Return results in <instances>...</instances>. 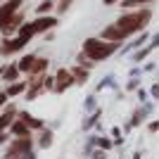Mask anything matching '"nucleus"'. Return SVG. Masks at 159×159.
Masks as SVG:
<instances>
[{
  "mask_svg": "<svg viewBox=\"0 0 159 159\" xmlns=\"http://www.w3.org/2000/svg\"><path fill=\"white\" fill-rule=\"evenodd\" d=\"M150 19H152V10H147V7H133L126 14H121L114 24H109L105 31L100 33V38L121 43V40H126L128 36L143 31V29L150 24Z\"/></svg>",
  "mask_w": 159,
  "mask_h": 159,
  "instance_id": "1",
  "label": "nucleus"
},
{
  "mask_svg": "<svg viewBox=\"0 0 159 159\" xmlns=\"http://www.w3.org/2000/svg\"><path fill=\"white\" fill-rule=\"evenodd\" d=\"M119 48V43L114 40H105V38H88L83 43V57L93 62H100V60H107L109 55H114V50Z\"/></svg>",
  "mask_w": 159,
  "mask_h": 159,
  "instance_id": "2",
  "label": "nucleus"
},
{
  "mask_svg": "<svg viewBox=\"0 0 159 159\" xmlns=\"http://www.w3.org/2000/svg\"><path fill=\"white\" fill-rule=\"evenodd\" d=\"M19 5H21V0H7L5 5H0V26H2L7 19H12L14 14H17Z\"/></svg>",
  "mask_w": 159,
  "mask_h": 159,
  "instance_id": "3",
  "label": "nucleus"
},
{
  "mask_svg": "<svg viewBox=\"0 0 159 159\" xmlns=\"http://www.w3.org/2000/svg\"><path fill=\"white\" fill-rule=\"evenodd\" d=\"M55 24H57V19H55V17H40V19L31 21L29 26H31V31H33V33H40V31H48V29H52Z\"/></svg>",
  "mask_w": 159,
  "mask_h": 159,
  "instance_id": "4",
  "label": "nucleus"
},
{
  "mask_svg": "<svg viewBox=\"0 0 159 159\" xmlns=\"http://www.w3.org/2000/svg\"><path fill=\"white\" fill-rule=\"evenodd\" d=\"M29 36H24V33H19V38L17 40H7V43H2V52H14V50H19V48H24L29 43Z\"/></svg>",
  "mask_w": 159,
  "mask_h": 159,
  "instance_id": "5",
  "label": "nucleus"
},
{
  "mask_svg": "<svg viewBox=\"0 0 159 159\" xmlns=\"http://www.w3.org/2000/svg\"><path fill=\"white\" fill-rule=\"evenodd\" d=\"M29 150H31V140L29 138H19L17 140V143H14L12 147H10V154H21V152H29Z\"/></svg>",
  "mask_w": 159,
  "mask_h": 159,
  "instance_id": "6",
  "label": "nucleus"
},
{
  "mask_svg": "<svg viewBox=\"0 0 159 159\" xmlns=\"http://www.w3.org/2000/svg\"><path fill=\"white\" fill-rule=\"evenodd\" d=\"M74 81H76V79H74L69 71H60V74H57V86H55V90H64L66 86H71Z\"/></svg>",
  "mask_w": 159,
  "mask_h": 159,
  "instance_id": "7",
  "label": "nucleus"
},
{
  "mask_svg": "<svg viewBox=\"0 0 159 159\" xmlns=\"http://www.w3.org/2000/svg\"><path fill=\"white\" fill-rule=\"evenodd\" d=\"M12 133L17 138H29V124H24V121H12Z\"/></svg>",
  "mask_w": 159,
  "mask_h": 159,
  "instance_id": "8",
  "label": "nucleus"
},
{
  "mask_svg": "<svg viewBox=\"0 0 159 159\" xmlns=\"http://www.w3.org/2000/svg\"><path fill=\"white\" fill-rule=\"evenodd\" d=\"M154 0H121V5L126 7V10H133V7H143V5H150Z\"/></svg>",
  "mask_w": 159,
  "mask_h": 159,
  "instance_id": "9",
  "label": "nucleus"
},
{
  "mask_svg": "<svg viewBox=\"0 0 159 159\" xmlns=\"http://www.w3.org/2000/svg\"><path fill=\"white\" fill-rule=\"evenodd\" d=\"M33 62H36V57H33V55H26V57H24V60H21V62H19V64H17V66H19L21 71H31Z\"/></svg>",
  "mask_w": 159,
  "mask_h": 159,
  "instance_id": "10",
  "label": "nucleus"
},
{
  "mask_svg": "<svg viewBox=\"0 0 159 159\" xmlns=\"http://www.w3.org/2000/svg\"><path fill=\"white\" fill-rule=\"evenodd\" d=\"M45 66H48V60H36L33 66H31V74H33V76H38L40 71H45Z\"/></svg>",
  "mask_w": 159,
  "mask_h": 159,
  "instance_id": "11",
  "label": "nucleus"
},
{
  "mask_svg": "<svg viewBox=\"0 0 159 159\" xmlns=\"http://www.w3.org/2000/svg\"><path fill=\"white\" fill-rule=\"evenodd\" d=\"M12 121H14V112L10 109L7 114H2V116H0V131H2L5 126H12Z\"/></svg>",
  "mask_w": 159,
  "mask_h": 159,
  "instance_id": "12",
  "label": "nucleus"
},
{
  "mask_svg": "<svg viewBox=\"0 0 159 159\" xmlns=\"http://www.w3.org/2000/svg\"><path fill=\"white\" fill-rule=\"evenodd\" d=\"M19 119L24 121V124H29L31 128H40V121H38V119H31V116H29L26 112H24V114H19Z\"/></svg>",
  "mask_w": 159,
  "mask_h": 159,
  "instance_id": "13",
  "label": "nucleus"
},
{
  "mask_svg": "<svg viewBox=\"0 0 159 159\" xmlns=\"http://www.w3.org/2000/svg\"><path fill=\"white\" fill-rule=\"evenodd\" d=\"M17 74H19V66H7V69H5V79L7 81H14V79H17Z\"/></svg>",
  "mask_w": 159,
  "mask_h": 159,
  "instance_id": "14",
  "label": "nucleus"
},
{
  "mask_svg": "<svg viewBox=\"0 0 159 159\" xmlns=\"http://www.w3.org/2000/svg\"><path fill=\"white\" fill-rule=\"evenodd\" d=\"M24 88H26V86H24V83H14V86H10V90H7V95H19L21 90H24Z\"/></svg>",
  "mask_w": 159,
  "mask_h": 159,
  "instance_id": "15",
  "label": "nucleus"
},
{
  "mask_svg": "<svg viewBox=\"0 0 159 159\" xmlns=\"http://www.w3.org/2000/svg\"><path fill=\"white\" fill-rule=\"evenodd\" d=\"M86 76H88V74L83 71V69H74V79H76V81H81V83H83V81H86Z\"/></svg>",
  "mask_w": 159,
  "mask_h": 159,
  "instance_id": "16",
  "label": "nucleus"
},
{
  "mask_svg": "<svg viewBox=\"0 0 159 159\" xmlns=\"http://www.w3.org/2000/svg\"><path fill=\"white\" fill-rule=\"evenodd\" d=\"M50 7H52V2H50V0H45V2H43V5H38V14L48 12V10H50Z\"/></svg>",
  "mask_w": 159,
  "mask_h": 159,
  "instance_id": "17",
  "label": "nucleus"
},
{
  "mask_svg": "<svg viewBox=\"0 0 159 159\" xmlns=\"http://www.w3.org/2000/svg\"><path fill=\"white\" fill-rule=\"evenodd\" d=\"M69 2H71V0H64V2H60V5H57V10H60V12H62V10H66V7H69Z\"/></svg>",
  "mask_w": 159,
  "mask_h": 159,
  "instance_id": "18",
  "label": "nucleus"
},
{
  "mask_svg": "<svg viewBox=\"0 0 159 159\" xmlns=\"http://www.w3.org/2000/svg\"><path fill=\"white\" fill-rule=\"evenodd\" d=\"M105 5H114V2H121V0H102Z\"/></svg>",
  "mask_w": 159,
  "mask_h": 159,
  "instance_id": "19",
  "label": "nucleus"
},
{
  "mask_svg": "<svg viewBox=\"0 0 159 159\" xmlns=\"http://www.w3.org/2000/svg\"><path fill=\"white\" fill-rule=\"evenodd\" d=\"M5 98H7V93H5V95L0 93V105H2V102H5Z\"/></svg>",
  "mask_w": 159,
  "mask_h": 159,
  "instance_id": "20",
  "label": "nucleus"
}]
</instances>
